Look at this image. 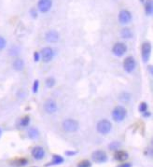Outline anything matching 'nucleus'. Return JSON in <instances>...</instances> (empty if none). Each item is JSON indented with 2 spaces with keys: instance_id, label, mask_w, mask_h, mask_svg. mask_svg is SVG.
Returning a JSON list of instances; mask_svg holds the SVG:
<instances>
[{
  "instance_id": "nucleus-30",
  "label": "nucleus",
  "mask_w": 153,
  "mask_h": 167,
  "mask_svg": "<svg viewBox=\"0 0 153 167\" xmlns=\"http://www.w3.org/2000/svg\"><path fill=\"white\" fill-rule=\"evenodd\" d=\"M31 13H32V16H33L34 18H36V17H37V12H36V11H34V10H32V11H31Z\"/></svg>"
},
{
  "instance_id": "nucleus-14",
  "label": "nucleus",
  "mask_w": 153,
  "mask_h": 167,
  "mask_svg": "<svg viewBox=\"0 0 153 167\" xmlns=\"http://www.w3.org/2000/svg\"><path fill=\"white\" fill-rule=\"evenodd\" d=\"M114 157H115V159H116L117 160L123 161V160H125L128 159L129 155H128V153H127L126 151H124V150H118V151H116Z\"/></svg>"
},
{
  "instance_id": "nucleus-16",
  "label": "nucleus",
  "mask_w": 153,
  "mask_h": 167,
  "mask_svg": "<svg viewBox=\"0 0 153 167\" xmlns=\"http://www.w3.org/2000/svg\"><path fill=\"white\" fill-rule=\"evenodd\" d=\"M27 133H28V136H29L30 139L37 140V139L39 138V132H38V130L36 129V128H30V129H28Z\"/></svg>"
},
{
  "instance_id": "nucleus-2",
  "label": "nucleus",
  "mask_w": 153,
  "mask_h": 167,
  "mask_svg": "<svg viewBox=\"0 0 153 167\" xmlns=\"http://www.w3.org/2000/svg\"><path fill=\"white\" fill-rule=\"evenodd\" d=\"M112 128V124L109 120H102L97 123L96 129L98 131L99 133L101 134H107Z\"/></svg>"
},
{
  "instance_id": "nucleus-26",
  "label": "nucleus",
  "mask_w": 153,
  "mask_h": 167,
  "mask_svg": "<svg viewBox=\"0 0 153 167\" xmlns=\"http://www.w3.org/2000/svg\"><path fill=\"white\" fill-rule=\"evenodd\" d=\"M146 108H147V105H146V103H141V104H140V106H139V110H140L141 112H145V111L146 110Z\"/></svg>"
},
{
  "instance_id": "nucleus-15",
  "label": "nucleus",
  "mask_w": 153,
  "mask_h": 167,
  "mask_svg": "<svg viewBox=\"0 0 153 167\" xmlns=\"http://www.w3.org/2000/svg\"><path fill=\"white\" fill-rule=\"evenodd\" d=\"M145 12L146 15L151 16L153 12V4H152V0H146L145 3Z\"/></svg>"
},
{
  "instance_id": "nucleus-19",
  "label": "nucleus",
  "mask_w": 153,
  "mask_h": 167,
  "mask_svg": "<svg viewBox=\"0 0 153 167\" xmlns=\"http://www.w3.org/2000/svg\"><path fill=\"white\" fill-rule=\"evenodd\" d=\"M120 35H121V38H122L128 39V38H132V31H131L129 28H124V29L121 30Z\"/></svg>"
},
{
  "instance_id": "nucleus-8",
  "label": "nucleus",
  "mask_w": 153,
  "mask_h": 167,
  "mask_svg": "<svg viewBox=\"0 0 153 167\" xmlns=\"http://www.w3.org/2000/svg\"><path fill=\"white\" fill-rule=\"evenodd\" d=\"M141 52H142V59H143V61L145 63L147 62V60L149 58V55H150V52H151V45H150L149 42L143 43L142 48H141Z\"/></svg>"
},
{
  "instance_id": "nucleus-24",
  "label": "nucleus",
  "mask_w": 153,
  "mask_h": 167,
  "mask_svg": "<svg viewBox=\"0 0 153 167\" xmlns=\"http://www.w3.org/2000/svg\"><path fill=\"white\" fill-rule=\"evenodd\" d=\"M119 142H112L110 145H109V148L111 149V150H117V148H119Z\"/></svg>"
},
{
  "instance_id": "nucleus-10",
  "label": "nucleus",
  "mask_w": 153,
  "mask_h": 167,
  "mask_svg": "<svg viewBox=\"0 0 153 167\" xmlns=\"http://www.w3.org/2000/svg\"><path fill=\"white\" fill-rule=\"evenodd\" d=\"M57 104L53 101V100H52V99H49V100H47L46 102H45V104H44V109H45V111L47 112V113H49V114H53V113H55L56 111H57Z\"/></svg>"
},
{
  "instance_id": "nucleus-27",
  "label": "nucleus",
  "mask_w": 153,
  "mask_h": 167,
  "mask_svg": "<svg viewBox=\"0 0 153 167\" xmlns=\"http://www.w3.org/2000/svg\"><path fill=\"white\" fill-rule=\"evenodd\" d=\"M39 82H38V80H36L35 82H34V85H33V92L34 93H38V84Z\"/></svg>"
},
{
  "instance_id": "nucleus-29",
  "label": "nucleus",
  "mask_w": 153,
  "mask_h": 167,
  "mask_svg": "<svg viewBox=\"0 0 153 167\" xmlns=\"http://www.w3.org/2000/svg\"><path fill=\"white\" fill-rule=\"evenodd\" d=\"M118 167H132V164L131 163H123V164L119 165Z\"/></svg>"
},
{
  "instance_id": "nucleus-3",
  "label": "nucleus",
  "mask_w": 153,
  "mask_h": 167,
  "mask_svg": "<svg viewBox=\"0 0 153 167\" xmlns=\"http://www.w3.org/2000/svg\"><path fill=\"white\" fill-rule=\"evenodd\" d=\"M63 128L65 132L68 133H74L79 129V123L77 120L72 119H67L64 120L63 122Z\"/></svg>"
},
{
  "instance_id": "nucleus-22",
  "label": "nucleus",
  "mask_w": 153,
  "mask_h": 167,
  "mask_svg": "<svg viewBox=\"0 0 153 167\" xmlns=\"http://www.w3.org/2000/svg\"><path fill=\"white\" fill-rule=\"evenodd\" d=\"M91 162L89 161V160H82V161H80L79 164H78V167H91Z\"/></svg>"
},
{
  "instance_id": "nucleus-4",
  "label": "nucleus",
  "mask_w": 153,
  "mask_h": 167,
  "mask_svg": "<svg viewBox=\"0 0 153 167\" xmlns=\"http://www.w3.org/2000/svg\"><path fill=\"white\" fill-rule=\"evenodd\" d=\"M92 160L97 163H103L107 160V155L103 150H96L92 154Z\"/></svg>"
},
{
  "instance_id": "nucleus-6",
  "label": "nucleus",
  "mask_w": 153,
  "mask_h": 167,
  "mask_svg": "<svg viewBox=\"0 0 153 167\" xmlns=\"http://www.w3.org/2000/svg\"><path fill=\"white\" fill-rule=\"evenodd\" d=\"M136 66V63H135V60L132 57V56H129L127 57L125 60H124V63H123V68L126 72L128 73H131L134 70Z\"/></svg>"
},
{
  "instance_id": "nucleus-20",
  "label": "nucleus",
  "mask_w": 153,
  "mask_h": 167,
  "mask_svg": "<svg viewBox=\"0 0 153 167\" xmlns=\"http://www.w3.org/2000/svg\"><path fill=\"white\" fill-rule=\"evenodd\" d=\"M119 99H120L121 101H123V102H129V100L131 99V94L128 93H126V92H124V93H122L119 95Z\"/></svg>"
},
{
  "instance_id": "nucleus-9",
  "label": "nucleus",
  "mask_w": 153,
  "mask_h": 167,
  "mask_svg": "<svg viewBox=\"0 0 153 167\" xmlns=\"http://www.w3.org/2000/svg\"><path fill=\"white\" fill-rule=\"evenodd\" d=\"M132 20V14L130 11H128L127 10H122L119 13V21L120 24L122 25H126L128 23H130Z\"/></svg>"
},
{
  "instance_id": "nucleus-18",
  "label": "nucleus",
  "mask_w": 153,
  "mask_h": 167,
  "mask_svg": "<svg viewBox=\"0 0 153 167\" xmlns=\"http://www.w3.org/2000/svg\"><path fill=\"white\" fill-rule=\"evenodd\" d=\"M63 162H64L63 157H61V156H59V155H54V156L52 157V162L49 163V164H47V166H50V165H58V164H61V163H63Z\"/></svg>"
},
{
  "instance_id": "nucleus-12",
  "label": "nucleus",
  "mask_w": 153,
  "mask_h": 167,
  "mask_svg": "<svg viewBox=\"0 0 153 167\" xmlns=\"http://www.w3.org/2000/svg\"><path fill=\"white\" fill-rule=\"evenodd\" d=\"M32 156L36 160H41L45 156V151L41 147H35L32 149Z\"/></svg>"
},
{
  "instance_id": "nucleus-32",
  "label": "nucleus",
  "mask_w": 153,
  "mask_h": 167,
  "mask_svg": "<svg viewBox=\"0 0 153 167\" xmlns=\"http://www.w3.org/2000/svg\"><path fill=\"white\" fill-rule=\"evenodd\" d=\"M1 134H2V129L0 128V137H1Z\"/></svg>"
},
{
  "instance_id": "nucleus-11",
  "label": "nucleus",
  "mask_w": 153,
  "mask_h": 167,
  "mask_svg": "<svg viewBox=\"0 0 153 167\" xmlns=\"http://www.w3.org/2000/svg\"><path fill=\"white\" fill-rule=\"evenodd\" d=\"M52 5V3L51 0H39L38 7L39 11H41L42 13H46L51 10Z\"/></svg>"
},
{
  "instance_id": "nucleus-13",
  "label": "nucleus",
  "mask_w": 153,
  "mask_h": 167,
  "mask_svg": "<svg viewBox=\"0 0 153 167\" xmlns=\"http://www.w3.org/2000/svg\"><path fill=\"white\" fill-rule=\"evenodd\" d=\"M45 38L48 42H52V43H55L58 41L59 39V35L56 31H49L46 36H45Z\"/></svg>"
},
{
  "instance_id": "nucleus-23",
  "label": "nucleus",
  "mask_w": 153,
  "mask_h": 167,
  "mask_svg": "<svg viewBox=\"0 0 153 167\" xmlns=\"http://www.w3.org/2000/svg\"><path fill=\"white\" fill-rule=\"evenodd\" d=\"M46 84H47V87H50V88L53 87L54 84H55V79L53 78H49L46 80Z\"/></svg>"
},
{
  "instance_id": "nucleus-7",
  "label": "nucleus",
  "mask_w": 153,
  "mask_h": 167,
  "mask_svg": "<svg viewBox=\"0 0 153 167\" xmlns=\"http://www.w3.org/2000/svg\"><path fill=\"white\" fill-rule=\"evenodd\" d=\"M126 51H127V47H126V45H125L124 43H122V42H118V43H116V44L114 45L113 49H112L113 53H114L116 56H119V57L122 56V55L126 52Z\"/></svg>"
},
{
  "instance_id": "nucleus-21",
  "label": "nucleus",
  "mask_w": 153,
  "mask_h": 167,
  "mask_svg": "<svg viewBox=\"0 0 153 167\" xmlns=\"http://www.w3.org/2000/svg\"><path fill=\"white\" fill-rule=\"evenodd\" d=\"M29 122H30V118H29L28 116H26V117L23 118V119L20 120V125H21L22 127H27L28 124H29Z\"/></svg>"
},
{
  "instance_id": "nucleus-17",
  "label": "nucleus",
  "mask_w": 153,
  "mask_h": 167,
  "mask_svg": "<svg viewBox=\"0 0 153 167\" xmlns=\"http://www.w3.org/2000/svg\"><path fill=\"white\" fill-rule=\"evenodd\" d=\"M12 66L16 71H22L24 69V67H25V63H24V61L22 59H16L13 62Z\"/></svg>"
},
{
  "instance_id": "nucleus-28",
  "label": "nucleus",
  "mask_w": 153,
  "mask_h": 167,
  "mask_svg": "<svg viewBox=\"0 0 153 167\" xmlns=\"http://www.w3.org/2000/svg\"><path fill=\"white\" fill-rule=\"evenodd\" d=\"M34 60H35V62H38L39 61V53H38V52L34 53Z\"/></svg>"
},
{
  "instance_id": "nucleus-31",
  "label": "nucleus",
  "mask_w": 153,
  "mask_h": 167,
  "mask_svg": "<svg viewBox=\"0 0 153 167\" xmlns=\"http://www.w3.org/2000/svg\"><path fill=\"white\" fill-rule=\"evenodd\" d=\"M77 152L75 151V152H66V155H68V156H70V155H74V154H76Z\"/></svg>"
},
{
  "instance_id": "nucleus-5",
  "label": "nucleus",
  "mask_w": 153,
  "mask_h": 167,
  "mask_svg": "<svg viewBox=\"0 0 153 167\" xmlns=\"http://www.w3.org/2000/svg\"><path fill=\"white\" fill-rule=\"evenodd\" d=\"M40 55H41V58L44 63H49L52 60V58L54 56V52L52 48L46 47V48L42 49Z\"/></svg>"
},
{
  "instance_id": "nucleus-1",
  "label": "nucleus",
  "mask_w": 153,
  "mask_h": 167,
  "mask_svg": "<svg viewBox=\"0 0 153 167\" xmlns=\"http://www.w3.org/2000/svg\"><path fill=\"white\" fill-rule=\"evenodd\" d=\"M126 114H127L126 109L121 106H118L112 111V118L116 122H120L125 119Z\"/></svg>"
},
{
  "instance_id": "nucleus-25",
  "label": "nucleus",
  "mask_w": 153,
  "mask_h": 167,
  "mask_svg": "<svg viewBox=\"0 0 153 167\" xmlns=\"http://www.w3.org/2000/svg\"><path fill=\"white\" fill-rule=\"evenodd\" d=\"M6 47V39L0 36V51H2Z\"/></svg>"
}]
</instances>
